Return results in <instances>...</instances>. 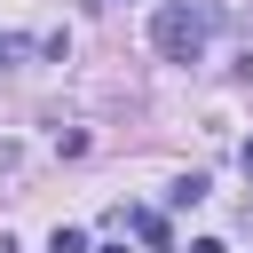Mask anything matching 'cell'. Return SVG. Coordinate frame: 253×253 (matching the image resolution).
<instances>
[{
	"instance_id": "6",
	"label": "cell",
	"mask_w": 253,
	"mask_h": 253,
	"mask_svg": "<svg viewBox=\"0 0 253 253\" xmlns=\"http://www.w3.org/2000/svg\"><path fill=\"white\" fill-rule=\"evenodd\" d=\"M0 174H16V142H0Z\"/></svg>"
},
{
	"instance_id": "3",
	"label": "cell",
	"mask_w": 253,
	"mask_h": 253,
	"mask_svg": "<svg viewBox=\"0 0 253 253\" xmlns=\"http://www.w3.org/2000/svg\"><path fill=\"white\" fill-rule=\"evenodd\" d=\"M47 253H87V229H55V237H47Z\"/></svg>"
},
{
	"instance_id": "4",
	"label": "cell",
	"mask_w": 253,
	"mask_h": 253,
	"mask_svg": "<svg viewBox=\"0 0 253 253\" xmlns=\"http://www.w3.org/2000/svg\"><path fill=\"white\" fill-rule=\"evenodd\" d=\"M24 55H32V40H0V71H8V63H24Z\"/></svg>"
},
{
	"instance_id": "1",
	"label": "cell",
	"mask_w": 253,
	"mask_h": 253,
	"mask_svg": "<svg viewBox=\"0 0 253 253\" xmlns=\"http://www.w3.org/2000/svg\"><path fill=\"white\" fill-rule=\"evenodd\" d=\"M206 40H213V0H166V8L150 16V47H158L166 63H198Z\"/></svg>"
},
{
	"instance_id": "5",
	"label": "cell",
	"mask_w": 253,
	"mask_h": 253,
	"mask_svg": "<svg viewBox=\"0 0 253 253\" xmlns=\"http://www.w3.org/2000/svg\"><path fill=\"white\" fill-rule=\"evenodd\" d=\"M190 253H229V245H221V237H198V245H190Z\"/></svg>"
},
{
	"instance_id": "8",
	"label": "cell",
	"mask_w": 253,
	"mask_h": 253,
	"mask_svg": "<svg viewBox=\"0 0 253 253\" xmlns=\"http://www.w3.org/2000/svg\"><path fill=\"white\" fill-rule=\"evenodd\" d=\"M245 182H253V142H245Z\"/></svg>"
},
{
	"instance_id": "2",
	"label": "cell",
	"mask_w": 253,
	"mask_h": 253,
	"mask_svg": "<svg viewBox=\"0 0 253 253\" xmlns=\"http://www.w3.org/2000/svg\"><path fill=\"white\" fill-rule=\"evenodd\" d=\"M166 198H174V206H198V198H206V174H182V182H174Z\"/></svg>"
},
{
	"instance_id": "7",
	"label": "cell",
	"mask_w": 253,
	"mask_h": 253,
	"mask_svg": "<svg viewBox=\"0 0 253 253\" xmlns=\"http://www.w3.org/2000/svg\"><path fill=\"white\" fill-rule=\"evenodd\" d=\"M87 253H126V245H87Z\"/></svg>"
}]
</instances>
